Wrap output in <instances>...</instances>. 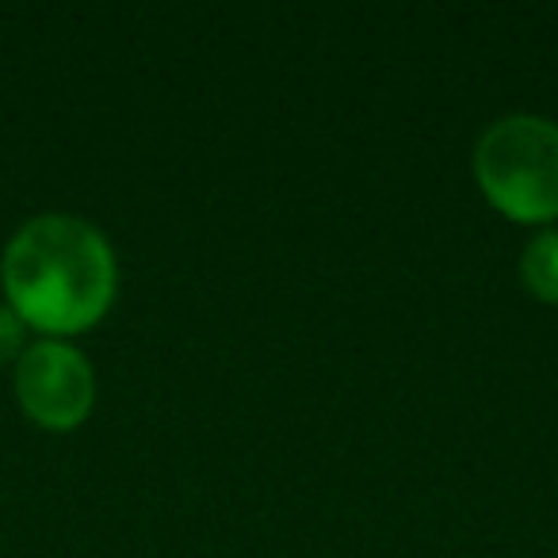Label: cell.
Segmentation results:
<instances>
[{
  "label": "cell",
  "instance_id": "obj_1",
  "mask_svg": "<svg viewBox=\"0 0 558 558\" xmlns=\"http://www.w3.org/2000/svg\"><path fill=\"white\" fill-rule=\"evenodd\" d=\"M9 306L43 333H77L116 299V253L77 215H39L12 233L0 260Z\"/></svg>",
  "mask_w": 558,
  "mask_h": 558
},
{
  "label": "cell",
  "instance_id": "obj_4",
  "mask_svg": "<svg viewBox=\"0 0 558 558\" xmlns=\"http://www.w3.org/2000/svg\"><path fill=\"white\" fill-rule=\"evenodd\" d=\"M520 276L539 299L558 303V230H547L527 241L524 256H520Z\"/></svg>",
  "mask_w": 558,
  "mask_h": 558
},
{
  "label": "cell",
  "instance_id": "obj_2",
  "mask_svg": "<svg viewBox=\"0 0 558 558\" xmlns=\"http://www.w3.org/2000/svg\"><path fill=\"white\" fill-rule=\"evenodd\" d=\"M474 172L494 207L520 222L558 215V126L543 116H505L474 146Z\"/></svg>",
  "mask_w": 558,
  "mask_h": 558
},
{
  "label": "cell",
  "instance_id": "obj_5",
  "mask_svg": "<svg viewBox=\"0 0 558 558\" xmlns=\"http://www.w3.org/2000/svg\"><path fill=\"white\" fill-rule=\"evenodd\" d=\"M24 349V318L12 306H0V364H9Z\"/></svg>",
  "mask_w": 558,
  "mask_h": 558
},
{
  "label": "cell",
  "instance_id": "obj_3",
  "mask_svg": "<svg viewBox=\"0 0 558 558\" xmlns=\"http://www.w3.org/2000/svg\"><path fill=\"white\" fill-rule=\"evenodd\" d=\"M16 398L43 428H77L96 398V379L85 352L65 341H35L16 360Z\"/></svg>",
  "mask_w": 558,
  "mask_h": 558
}]
</instances>
